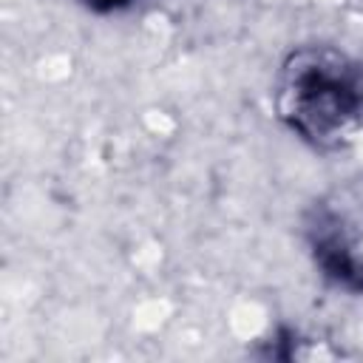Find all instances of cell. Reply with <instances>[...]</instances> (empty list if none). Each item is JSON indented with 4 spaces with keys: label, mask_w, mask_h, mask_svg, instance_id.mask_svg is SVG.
<instances>
[{
    "label": "cell",
    "mask_w": 363,
    "mask_h": 363,
    "mask_svg": "<svg viewBox=\"0 0 363 363\" xmlns=\"http://www.w3.org/2000/svg\"><path fill=\"white\" fill-rule=\"evenodd\" d=\"M286 113L289 119L315 139L337 136L357 122L363 108L360 82L340 62L298 60L286 79Z\"/></svg>",
    "instance_id": "1"
},
{
    "label": "cell",
    "mask_w": 363,
    "mask_h": 363,
    "mask_svg": "<svg viewBox=\"0 0 363 363\" xmlns=\"http://www.w3.org/2000/svg\"><path fill=\"white\" fill-rule=\"evenodd\" d=\"M125 0H88V6H94V9H99V11H108V9H116V6H122Z\"/></svg>",
    "instance_id": "3"
},
{
    "label": "cell",
    "mask_w": 363,
    "mask_h": 363,
    "mask_svg": "<svg viewBox=\"0 0 363 363\" xmlns=\"http://www.w3.org/2000/svg\"><path fill=\"white\" fill-rule=\"evenodd\" d=\"M318 252H320L323 269H326L335 281H340V284H346V286H363V269H360V264L354 261V255H352L343 244L329 241V244H320Z\"/></svg>",
    "instance_id": "2"
}]
</instances>
